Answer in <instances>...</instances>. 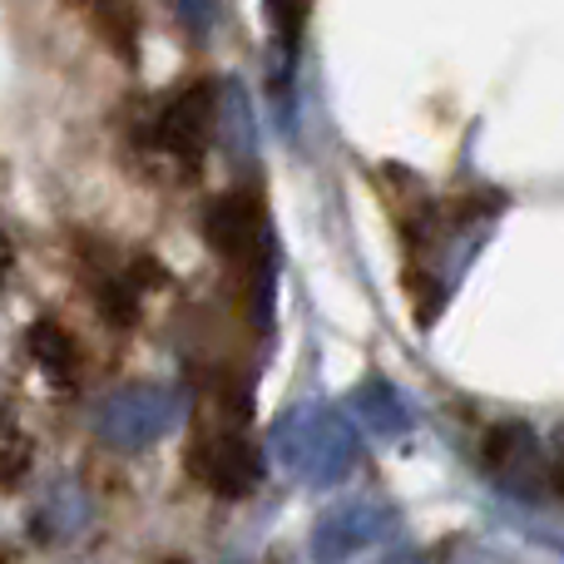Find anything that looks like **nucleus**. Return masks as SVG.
<instances>
[{
    "instance_id": "obj_7",
    "label": "nucleus",
    "mask_w": 564,
    "mask_h": 564,
    "mask_svg": "<svg viewBox=\"0 0 564 564\" xmlns=\"http://www.w3.org/2000/svg\"><path fill=\"white\" fill-rule=\"evenodd\" d=\"M391 510L381 500H347V506L322 510V520L312 525V560L317 564H341L361 555L367 545H377L387 530Z\"/></svg>"
},
{
    "instance_id": "obj_14",
    "label": "nucleus",
    "mask_w": 564,
    "mask_h": 564,
    "mask_svg": "<svg viewBox=\"0 0 564 564\" xmlns=\"http://www.w3.org/2000/svg\"><path fill=\"white\" fill-rule=\"evenodd\" d=\"M550 496L564 500V446L555 451V460H550Z\"/></svg>"
},
{
    "instance_id": "obj_10",
    "label": "nucleus",
    "mask_w": 564,
    "mask_h": 564,
    "mask_svg": "<svg viewBox=\"0 0 564 564\" xmlns=\"http://www.w3.org/2000/svg\"><path fill=\"white\" fill-rule=\"evenodd\" d=\"M248 312H253V327H268L273 322V307H278V238L263 248L253 268H248Z\"/></svg>"
},
{
    "instance_id": "obj_4",
    "label": "nucleus",
    "mask_w": 564,
    "mask_h": 564,
    "mask_svg": "<svg viewBox=\"0 0 564 564\" xmlns=\"http://www.w3.org/2000/svg\"><path fill=\"white\" fill-rule=\"evenodd\" d=\"M214 134H218V85H208V79L174 89L149 115V149L178 169L204 164V149Z\"/></svg>"
},
{
    "instance_id": "obj_3",
    "label": "nucleus",
    "mask_w": 564,
    "mask_h": 564,
    "mask_svg": "<svg viewBox=\"0 0 564 564\" xmlns=\"http://www.w3.org/2000/svg\"><path fill=\"white\" fill-rule=\"evenodd\" d=\"M184 421V397L164 381H129L95 411V431L115 451H149Z\"/></svg>"
},
{
    "instance_id": "obj_8",
    "label": "nucleus",
    "mask_w": 564,
    "mask_h": 564,
    "mask_svg": "<svg viewBox=\"0 0 564 564\" xmlns=\"http://www.w3.org/2000/svg\"><path fill=\"white\" fill-rule=\"evenodd\" d=\"M351 421L381 441H401L411 431V406L387 377H361L351 387Z\"/></svg>"
},
{
    "instance_id": "obj_6",
    "label": "nucleus",
    "mask_w": 564,
    "mask_h": 564,
    "mask_svg": "<svg viewBox=\"0 0 564 564\" xmlns=\"http://www.w3.org/2000/svg\"><path fill=\"white\" fill-rule=\"evenodd\" d=\"M480 466L496 486H506L510 496H540L550 490V460L540 436L525 421H500L486 431V446H480Z\"/></svg>"
},
{
    "instance_id": "obj_13",
    "label": "nucleus",
    "mask_w": 564,
    "mask_h": 564,
    "mask_svg": "<svg viewBox=\"0 0 564 564\" xmlns=\"http://www.w3.org/2000/svg\"><path fill=\"white\" fill-rule=\"evenodd\" d=\"M0 446H6V490H15V480L25 476L30 456H35V446H30V441L20 436L15 421H6V431H0Z\"/></svg>"
},
{
    "instance_id": "obj_9",
    "label": "nucleus",
    "mask_w": 564,
    "mask_h": 564,
    "mask_svg": "<svg viewBox=\"0 0 564 564\" xmlns=\"http://www.w3.org/2000/svg\"><path fill=\"white\" fill-rule=\"evenodd\" d=\"M25 351L35 361V371L50 387H69L79 377V341L59 327L55 317H35L25 327Z\"/></svg>"
},
{
    "instance_id": "obj_15",
    "label": "nucleus",
    "mask_w": 564,
    "mask_h": 564,
    "mask_svg": "<svg viewBox=\"0 0 564 564\" xmlns=\"http://www.w3.org/2000/svg\"><path fill=\"white\" fill-rule=\"evenodd\" d=\"M164 564H184V560H164Z\"/></svg>"
},
{
    "instance_id": "obj_1",
    "label": "nucleus",
    "mask_w": 564,
    "mask_h": 564,
    "mask_svg": "<svg viewBox=\"0 0 564 564\" xmlns=\"http://www.w3.org/2000/svg\"><path fill=\"white\" fill-rule=\"evenodd\" d=\"M357 421L341 416L332 401H297L268 431V456L288 480L307 490H332L361 460Z\"/></svg>"
},
{
    "instance_id": "obj_12",
    "label": "nucleus",
    "mask_w": 564,
    "mask_h": 564,
    "mask_svg": "<svg viewBox=\"0 0 564 564\" xmlns=\"http://www.w3.org/2000/svg\"><path fill=\"white\" fill-rule=\"evenodd\" d=\"M268 25L278 30V45H282V79H288L292 59H297L302 25H307V6H268Z\"/></svg>"
},
{
    "instance_id": "obj_5",
    "label": "nucleus",
    "mask_w": 564,
    "mask_h": 564,
    "mask_svg": "<svg viewBox=\"0 0 564 564\" xmlns=\"http://www.w3.org/2000/svg\"><path fill=\"white\" fill-rule=\"evenodd\" d=\"M204 234H208V248L224 263L248 273L263 258V248L273 243V224H268V208L258 198V188H228V194H218L204 214Z\"/></svg>"
},
{
    "instance_id": "obj_2",
    "label": "nucleus",
    "mask_w": 564,
    "mask_h": 564,
    "mask_svg": "<svg viewBox=\"0 0 564 564\" xmlns=\"http://www.w3.org/2000/svg\"><path fill=\"white\" fill-rule=\"evenodd\" d=\"M208 397H214V416H204L194 431L188 476L204 490H214L218 500H243L263 486V451L248 436V411H253V401L228 377L218 381Z\"/></svg>"
},
{
    "instance_id": "obj_11",
    "label": "nucleus",
    "mask_w": 564,
    "mask_h": 564,
    "mask_svg": "<svg viewBox=\"0 0 564 564\" xmlns=\"http://www.w3.org/2000/svg\"><path fill=\"white\" fill-rule=\"evenodd\" d=\"M89 15L105 25V40H109V45H115L119 55L134 65V59H139V45H134V20H139V15H134V6H95Z\"/></svg>"
}]
</instances>
